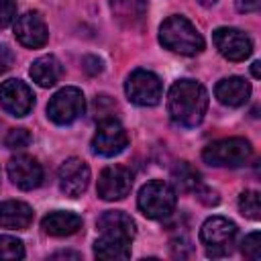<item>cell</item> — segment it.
Masks as SVG:
<instances>
[{"label": "cell", "instance_id": "2e32d148", "mask_svg": "<svg viewBox=\"0 0 261 261\" xmlns=\"http://www.w3.org/2000/svg\"><path fill=\"white\" fill-rule=\"evenodd\" d=\"M214 96L218 98L220 104L230 106V108H237V106H243L249 100V96H251V84L245 77L230 75V77H224V80H220L216 84Z\"/></svg>", "mask_w": 261, "mask_h": 261}, {"label": "cell", "instance_id": "9c48e42d", "mask_svg": "<svg viewBox=\"0 0 261 261\" xmlns=\"http://www.w3.org/2000/svg\"><path fill=\"white\" fill-rule=\"evenodd\" d=\"M133 188V173L124 165H108L98 175V196L106 202L122 200Z\"/></svg>", "mask_w": 261, "mask_h": 261}, {"label": "cell", "instance_id": "44dd1931", "mask_svg": "<svg viewBox=\"0 0 261 261\" xmlns=\"http://www.w3.org/2000/svg\"><path fill=\"white\" fill-rule=\"evenodd\" d=\"M94 255L98 259H108V261H116V259H128L130 257V243L126 241H116V239H108V237H100L94 243Z\"/></svg>", "mask_w": 261, "mask_h": 261}, {"label": "cell", "instance_id": "8fae6325", "mask_svg": "<svg viewBox=\"0 0 261 261\" xmlns=\"http://www.w3.org/2000/svg\"><path fill=\"white\" fill-rule=\"evenodd\" d=\"M212 41L218 49V53L228 59V61H245L251 51H253V43L251 39L232 27H220L212 33Z\"/></svg>", "mask_w": 261, "mask_h": 261}, {"label": "cell", "instance_id": "9a60e30c", "mask_svg": "<svg viewBox=\"0 0 261 261\" xmlns=\"http://www.w3.org/2000/svg\"><path fill=\"white\" fill-rule=\"evenodd\" d=\"M98 230L102 237L130 243L137 234V224L128 214L120 210H108L98 218Z\"/></svg>", "mask_w": 261, "mask_h": 261}, {"label": "cell", "instance_id": "ac0fdd59", "mask_svg": "<svg viewBox=\"0 0 261 261\" xmlns=\"http://www.w3.org/2000/svg\"><path fill=\"white\" fill-rule=\"evenodd\" d=\"M33 222V208L18 200L0 202V226L10 230H22Z\"/></svg>", "mask_w": 261, "mask_h": 261}, {"label": "cell", "instance_id": "7402d4cb", "mask_svg": "<svg viewBox=\"0 0 261 261\" xmlns=\"http://www.w3.org/2000/svg\"><path fill=\"white\" fill-rule=\"evenodd\" d=\"M171 175H173L175 184H177L181 190H186V192H194V190L202 184V181H200V173H198V169H194L188 161H179V163L173 167Z\"/></svg>", "mask_w": 261, "mask_h": 261}, {"label": "cell", "instance_id": "d6986e66", "mask_svg": "<svg viewBox=\"0 0 261 261\" xmlns=\"http://www.w3.org/2000/svg\"><path fill=\"white\" fill-rule=\"evenodd\" d=\"M29 73H31L33 82H37L41 88H51L61 80L63 65L55 55H43L33 61Z\"/></svg>", "mask_w": 261, "mask_h": 261}, {"label": "cell", "instance_id": "4fadbf2b", "mask_svg": "<svg viewBox=\"0 0 261 261\" xmlns=\"http://www.w3.org/2000/svg\"><path fill=\"white\" fill-rule=\"evenodd\" d=\"M14 37L18 39L20 45H24L29 49H37V47H43L47 43L49 31H47V24H45L43 16L35 10H29V12H24L16 18Z\"/></svg>", "mask_w": 261, "mask_h": 261}, {"label": "cell", "instance_id": "30bf717a", "mask_svg": "<svg viewBox=\"0 0 261 261\" xmlns=\"http://www.w3.org/2000/svg\"><path fill=\"white\" fill-rule=\"evenodd\" d=\"M33 90L20 80H6L0 84V106L10 116H27L33 110Z\"/></svg>", "mask_w": 261, "mask_h": 261}, {"label": "cell", "instance_id": "277c9868", "mask_svg": "<svg viewBox=\"0 0 261 261\" xmlns=\"http://www.w3.org/2000/svg\"><path fill=\"white\" fill-rule=\"evenodd\" d=\"M251 143L241 137L214 141L202 151V159L212 167H241L251 159Z\"/></svg>", "mask_w": 261, "mask_h": 261}, {"label": "cell", "instance_id": "cb8c5ba5", "mask_svg": "<svg viewBox=\"0 0 261 261\" xmlns=\"http://www.w3.org/2000/svg\"><path fill=\"white\" fill-rule=\"evenodd\" d=\"M22 257H24L22 241H18L16 237L0 234V261H14Z\"/></svg>", "mask_w": 261, "mask_h": 261}, {"label": "cell", "instance_id": "ba28073f", "mask_svg": "<svg viewBox=\"0 0 261 261\" xmlns=\"http://www.w3.org/2000/svg\"><path fill=\"white\" fill-rule=\"evenodd\" d=\"M126 143H128V137L122 124L114 118H106V120H100L96 128V135L92 139V151L102 157H114L124 151Z\"/></svg>", "mask_w": 261, "mask_h": 261}, {"label": "cell", "instance_id": "ffe728a7", "mask_svg": "<svg viewBox=\"0 0 261 261\" xmlns=\"http://www.w3.org/2000/svg\"><path fill=\"white\" fill-rule=\"evenodd\" d=\"M110 8L122 24L135 27L145 18L147 0H110Z\"/></svg>", "mask_w": 261, "mask_h": 261}, {"label": "cell", "instance_id": "1f68e13d", "mask_svg": "<svg viewBox=\"0 0 261 261\" xmlns=\"http://www.w3.org/2000/svg\"><path fill=\"white\" fill-rule=\"evenodd\" d=\"M51 259H80V253H73V251H59V253L51 255Z\"/></svg>", "mask_w": 261, "mask_h": 261}, {"label": "cell", "instance_id": "83f0119b", "mask_svg": "<svg viewBox=\"0 0 261 261\" xmlns=\"http://www.w3.org/2000/svg\"><path fill=\"white\" fill-rule=\"evenodd\" d=\"M194 192H196L198 200H200V202H204V204H208V206H214V204H218V202H220L218 194H216L214 190H210V188H204L202 184H200Z\"/></svg>", "mask_w": 261, "mask_h": 261}, {"label": "cell", "instance_id": "5b68a950", "mask_svg": "<svg viewBox=\"0 0 261 261\" xmlns=\"http://www.w3.org/2000/svg\"><path fill=\"white\" fill-rule=\"evenodd\" d=\"M137 204L147 218L153 220L167 218L175 208V190L167 181L153 179L141 188Z\"/></svg>", "mask_w": 261, "mask_h": 261}, {"label": "cell", "instance_id": "52a82bcc", "mask_svg": "<svg viewBox=\"0 0 261 261\" xmlns=\"http://www.w3.org/2000/svg\"><path fill=\"white\" fill-rule=\"evenodd\" d=\"M124 92L133 104L139 106H155L161 100L163 86L161 80L149 69H135L124 84Z\"/></svg>", "mask_w": 261, "mask_h": 261}, {"label": "cell", "instance_id": "7a4b0ae2", "mask_svg": "<svg viewBox=\"0 0 261 261\" xmlns=\"http://www.w3.org/2000/svg\"><path fill=\"white\" fill-rule=\"evenodd\" d=\"M159 41L165 49L179 55H198L204 49V39L198 29L181 14H173L159 27Z\"/></svg>", "mask_w": 261, "mask_h": 261}, {"label": "cell", "instance_id": "4316f807", "mask_svg": "<svg viewBox=\"0 0 261 261\" xmlns=\"http://www.w3.org/2000/svg\"><path fill=\"white\" fill-rule=\"evenodd\" d=\"M16 16V2L14 0H0V29L8 27Z\"/></svg>", "mask_w": 261, "mask_h": 261}, {"label": "cell", "instance_id": "603a6c76", "mask_svg": "<svg viewBox=\"0 0 261 261\" xmlns=\"http://www.w3.org/2000/svg\"><path fill=\"white\" fill-rule=\"evenodd\" d=\"M239 208L241 212L251 218V220H259L261 218V200H259V192L255 190H247L239 196Z\"/></svg>", "mask_w": 261, "mask_h": 261}, {"label": "cell", "instance_id": "484cf974", "mask_svg": "<svg viewBox=\"0 0 261 261\" xmlns=\"http://www.w3.org/2000/svg\"><path fill=\"white\" fill-rule=\"evenodd\" d=\"M243 255L251 261H259L261 259V237L259 232H251L243 239Z\"/></svg>", "mask_w": 261, "mask_h": 261}, {"label": "cell", "instance_id": "e0dca14e", "mask_svg": "<svg viewBox=\"0 0 261 261\" xmlns=\"http://www.w3.org/2000/svg\"><path fill=\"white\" fill-rule=\"evenodd\" d=\"M41 226L51 237H69V234H75L82 228V218L75 212L55 210V212H49L41 220Z\"/></svg>", "mask_w": 261, "mask_h": 261}, {"label": "cell", "instance_id": "7c38bea8", "mask_svg": "<svg viewBox=\"0 0 261 261\" xmlns=\"http://www.w3.org/2000/svg\"><path fill=\"white\" fill-rule=\"evenodd\" d=\"M57 179H59V188L65 196L77 198L86 192V188L90 184V167L80 157H69L59 165Z\"/></svg>", "mask_w": 261, "mask_h": 261}, {"label": "cell", "instance_id": "3957f363", "mask_svg": "<svg viewBox=\"0 0 261 261\" xmlns=\"http://www.w3.org/2000/svg\"><path fill=\"white\" fill-rule=\"evenodd\" d=\"M237 224L224 216L208 218L200 228V241L206 249V255L212 259L228 257L234 249Z\"/></svg>", "mask_w": 261, "mask_h": 261}, {"label": "cell", "instance_id": "8992f818", "mask_svg": "<svg viewBox=\"0 0 261 261\" xmlns=\"http://www.w3.org/2000/svg\"><path fill=\"white\" fill-rule=\"evenodd\" d=\"M86 110V98L77 88H61L47 104V116L55 124H71Z\"/></svg>", "mask_w": 261, "mask_h": 261}, {"label": "cell", "instance_id": "836d02e7", "mask_svg": "<svg viewBox=\"0 0 261 261\" xmlns=\"http://www.w3.org/2000/svg\"><path fill=\"white\" fill-rule=\"evenodd\" d=\"M198 4H202V6H212V4H216L218 0H196Z\"/></svg>", "mask_w": 261, "mask_h": 261}, {"label": "cell", "instance_id": "d6a6232c", "mask_svg": "<svg viewBox=\"0 0 261 261\" xmlns=\"http://www.w3.org/2000/svg\"><path fill=\"white\" fill-rule=\"evenodd\" d=\"M251 71H253V77H261V63L259 61H253Z\"/></svg>", "mask_w": 261, "mask_h": 261}, {"label": "cell", "instance_id": "f546056e", "mask_svg": "<svg viewBox=\"0 0 261 261\" xmlns=\"http://www.w3.org/2000/svg\"><path fill=\"white\" fill-rule=\"evenodd\" d=\"M84 69L88 71V73H100L102 71V61L98 59V57H92V55H88V57H84Z\"/></svg>", "mask_w": 261, "mask_h": 261}, {"label": "cell", "instance_id": "5bb4252c", "mask_svg": "<svg viewBox=\"0 0 261 261\" xmlns=\"http://www.w3.org/2000/svg\"><path fill=\"white\" fill-rule=\"evenodd\" d=\"M8 177L20 190H35L43 181V167L31 155H16L8 161Z\"/></svg>", "mask_w": 261, "mask_h": 261}, {"label": "cell", "instance_id": "6da1fadb", "mask_svg": "<svg viewBox=\"0 0 261 261\" xmlns=\"http://www.w3.org/2000/svg\"><path fill=\"white\" fill-rule=\"evenodd\" d=\"M208 110V92L196 80H177L167 96V112L179 126H196Z\"/></svg>", "mask_w": 261, "mask_h": 261}, {"label": "cell", "instance_id": "d4e9b609", "mask_svg": "<svg viewBox=\"0 0 261 261\" xmlns=\"http://www.w3.org/2000/svg\"><path fill=\"white\" fill-rule=\"evenodd\" d=\"M33 141L31 133L27 128H10L4 137V147L6 149H24Z\"/></svg>", "mask_w": 261, "mask_h": 261}, {"label": "cell", "instance_id": "f1b7e54d", "mask_svg": "<svg viewBox=\"0 0 261 261\" xmlns=\"http://www.w3.org/2000/svg\"><path fill=\"white\" fill-rule=\"evenodd\" d=\"M12 63H14V51L8 45L0 43V73H6L12 67Z\"/></svg>", "mask_w": 261, "mask_h": 261}, {"label": "cell", "instance_id": "4dcf8cb0", "mask_svg": "<svg viewBox=\"0 0 261 261\" xmlns=\"http://www.w3.org/2000/svg\"><path fill=\"white\" fill-rule=\"evenodd\" d=\"M234 4H237L239 12H255V10H259L261 0H234Z\"/></svg>", "mask_w": 261, "mask_h": 261}]
</instances>
